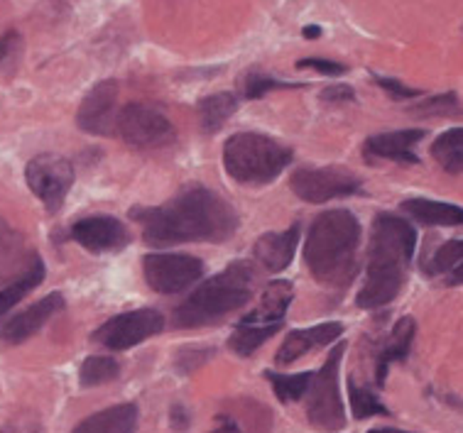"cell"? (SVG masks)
<instances>
[{"label": "cell", "mask_w": 463, "mask_h": 433, "mask_svg": "<svg viewBox=\"0 0 463 433\" xmlns=\"http://www.w3.org/2000/svg\"><path fill=\"white\" fill-rule=\"evenodd\" d=\"M371 433H407V431H397V428H373Z\"/></svg>", "instance_id": "41"}, {"label": "cell", "mask_w": 463, "mask_h": 433, "mask_svg": "<svg viewBox=\"0 0 463 433\" xmlns=\"http://www.w3.org/2000/svg\"><path fill=\"white\" fill-rule=\"evenodd\" d=\"M407 216L421 225H463V209L454 203L431 199H407L402 203Z\"/></svg>", "instance_id": "21"}, {"label": "cell", "mask_w": 463, "mask_h": 433, "mask_svg": "<svg viewBox=\"0 0 463 433\" xmlns=\"http://www.w3.org/2000/svg\"><path fill=\"white\" fill-rule=\"evenodd\" d=\"M145 279L150 289L160 294H179L199 282L203 262L192 255H147L143 259Z\"/></svg>", "instance_id": "11"}, {"label": "cell", "mask_w": 463, "mask_h": 433, "mask_svg": "<svg viewBox=\"0 0 463 433\" xmlns=\"http://www.w3.org/2000/svg\"><path fill=\"white\" fill-rule=\"evenodd\" d=\"M71 238L91 252H118L130 242L128 228L113 216L81 218L71 228Z\"/></svg>", "instance_id": "13"}, {"label": "cell", "mask_w": 463, "mask_h": 433, "mask_svg": "<svg viewBox=\"0 0 463 433\" xmlns=\"http://www.w3.org/2000/svg\"><path fill=\"white\" fill-rule=\"evenodd\" d=\"M64 308V297L61 294H47L44 299L34 301L33 306L25 308L23 314H17L13 318H5L0 324V341L17 345V343H25L27 338H33L54 314H60Z\"/></svg>", "instance_id": "14"}, {"label": "cell", "mask_w": 463, "mask_h": 433, "mask_svg": "<svg viewBox=\"0 0 463 433\" xmlns=\"http://www.w3.org/2000/svg\"><path fill=\"white\" fill-rule=\"evenodd\" d=\"M414 331H417V325H414V318L404 316L400 318L392 328V334L388 338V345L380 350L378 355V370H375V382L383 387L385 384V377H388V370L392 362H402L407 355H410V350H412V341H414Z\"/></svg>", "instance_id": "20"}, {"label": "cell", "mask_w": 463, "mask_h": 433, "mask_svg": "<svg viewBox=\"0 0 463 433\" xmlns=\"http://www.w3.org/2000/svg\"><path fill=\"white\" fill-rule=\"evenodd\" d=\"M304 37H312V40H314V37H319V34H321V30H319V27H304Z\"/></svg>", "instance_id": "40"}, {"label": "cell", "mask_w": 463, "mask_h": 433, "mask_svg": "<svg viewBox=\"0 0 463 433\" xmlns=\"http://www.w3.org/2000/svg\"><path fill=\"white\" fill-rule=\"evenodd\" d=\"M295 289L292 284L285 279H278L265 287V292L260 297V304L241 321V325H265V324H282L287 308L292 304Z\"/></svg>", "instance_id": "18"}, {"label": "cell", "mask_w": 463, "mask_h": 433, "mask_svg": "<svg viewBox=\"0 0 463 433\" xmlns=\"http://www.w3.org/2000/svg\"><path fill=\"white\" fill-rule=\"evenodd\" d=\"M17 50H20V34L10 30V33H5L0 37V67H3Z\"/></svg>", "instance_id": "36"}, {"label": "cell", "mask_w": 463, "mask_h": 433, "mask_svg": "<svg viewBox=\"0 0 463 433\" xmlns=\"http://www.w3.org/2000/svg\"><path fill=\"white\" fill-rule=\"evenodd\" d=\"M137 431V407L116 404L84 419L71 433H135Z\"/></svg>", "instance_id": "19"}, {"label": "cell", "mask_w": 463, "mask_h": 433, "mask_svg": "<svg viewBox=\"0 0 463 433\" xmlns=\"http://www.w3.org/2000/svg\"><path fill=\"white\" fill-rule=\"evenodd\" d=\"M292 162V150L260 133H236L223 145V167L238 184H269Z\"/></svg>", "instance_id": "5"}, {"label": "cell", "mask_w": 463, "mask_h": 433, "mask_svg": "<svg viewBox=\"0 0 463 433\" xmlns=\"http://www.w3.org/2000/svg\"><path fill=\"white\" fill-rule=\"evenodd\" d=\"M199 123L203 133H219L226 120L238 110V99L233 93H213L199 100Z\"/></svg>", "instance_id": "23"}, {"label": "cell", "mask_w": 463, "mask_h": 433, "mask_svg": "<svg viewBox=\"0 0 463 433\" xmlns=\"http://www.w3.org/2000/svg\"><path fill=\"white\" fill-rule=\"evenodd\" d=\"M354 99H355L354 89L345 84H334L321 91V100H329V103H345V100H354Z\"/></svg>", "instance_id": "35"}, {"label": "cell", "mask_w": 463, "mask_h": 433, "mask_svg": "<svg viewBox=\"0 0 463 433\" xmlns=\"http://www.w3.org/2000/svg\"><path fill=\"white\" fill-rule=\"evenodd\" d=\"M412 113H420V116H447V113H461L458 108V99L454 93H444V96H437V99L424 100L420 106H414Z\"/></svg>", "instance_id": "30"}, {"label": "cell", "mask_w": 463, "mask_h": 433, "mask_svg": "<svg viewBox=\"0 0 463 433\" xmlns=\"http://www.w3.org/2000/svg\"><path fill=\"white\" fill-rule=\"evenodd\" d=\"M463 152V127H451L447 133H441L437 142L431 145V155L437 159L447 157V155H461Z\"/></svg>", "instance_id": "31"}, {"label": "cell", "mask_w": 463, "mask_h": 433, "mask_svg": "<svg viewBox=\"0 0 463 433\" xmlns=\"http://www.w3.org/2000/svg\"><path fill=\"white\" fill-rule=\"evenodd\" d=\"M302 84H285V81H275L269 76H262L258 71H250V74L243 76L241 81V91H243L245 99H262L268 91H275V89H297Z\"/></svg>", "instance_id": "29"}, {"label": "cell", "mask_w": 463, "mask_h": 433, "mask_svg": "<svg viewBox=\"0 0 463 433\" xmlns=\"http://www.w3.org/2000/svg\"><path fill=\"white\" fill-rule=\"evenodd\" d=\"M43 279H44V265H43V259L34 255V258L27 262L25 269H23L13 282L5 284V287L0 289V318L5 316L15 304H20V301L25 299L27 294L33 292V289H37V287L43 284Z\"/></svg>", "instance_id": "22"}, {"label": "cell", "mask_w": 463, "mask_h": 433, "mask_svg": "<svg viewBox=\"0 0 463 433\" xmlns=\"http://www.w3.org/2000/svg\"><path fill=\"white\" fill-rule=\"evenodd\" d=\"M297 242H299V225H292L285 233H268L255 242V259L268 272H282L295 258Z\"/></svg>", "instance_id": "17"}, {"label": "cell", "mask_w": 463, "mask_h": 433, "mask_svg": "<svg viewBox=\"0 0 463 433\" xmlns=\"http://www.w3.org/2000/svg\"><path fill=\"white\" fill-rule=\"evenodd\" d=\"M292 192L307 203H326V201L351 196L361 189V179L338 167L329 169H297L289 179Z\"/></svg>", "instance_id": "10"}, {"label": "cell", "mask_w": 463, "mask_h": 433, "mask_svg": "<svg viewBox=\"0 0 463 433\" xmlns=\"http://www.w3.org/2000/svg\"><path fill=\"white\" fill-rule=\"evenodd\" d=\"M0 433H44V428L40 426L37 419H15V421H10L8 426H3Z\"/></svg>", "instance_id": "33"}, {"label": "cell", "mask_w": 463, "mask_h": 433, "mask_svg": "<svg viewBox=\"0 0 463 433\" xmlns=\"http://www.w3.org/2000/svg\"><path fill=\"white\" fill-rule=\"evenodd\" d=\"M162 328H165V318L160 311L137 308V311H128V314L109 318L91 338L109 350H128L157 335Z\"/></svg>", "instance_id": "9"}, {"label": "cell", "mask_w": 463, "mask_h": 433, "mask_svg": "<svg viewBox=\"0 0 463 433\" xmlns=\"http://www.w3.org/2000/svg\"><path fill=\"white\" fill-rule=\"evenodd\" d=\"M130 218L143 228L147 245L169 248L179 242H223L238 231V213L216 192L192 186L165 206L135 209Z\"/></svg>", "instance_id": "1"}, {"label": "cell", "mask_w": 463, "mask_h": 433, "mask_svg": "<svg viewBox=\"0 0 463 433\" xmlns=\"http://www.w3.org/2000/svg\"><path fill=\"white\" fill-rule=\"evenodd\" d=\"M341 334H344V325L336 324V321L312 325V328H302V331H292L285 338V343H282V348L278 350L275 362L278 365H289V362H295L297 358H302V355L312 353V350L326 348L331 343H336Z\"/></svg>", "instance_id": "15"}, {"label": "cell", "mask_w": 463, "mask_h": 433, "mask_svg": "<svg viewBox=\"0 0 463 433\" xmlns=\"http://www.w3.org/2000/svg\"><path fill=\"white\" fill-rule=\"evenodd\" d=\"M116 130L128 145L145 147V150L167 147L169 142H175L177 137L172 120L157 108L143 106V103H130L120 110L116 118Z\"/></svg>", "instance_id": "7"}, {"label": "cell", "mask_w": 463, "mask_h": 433, "mask_svg": "<svg viewBox=\"0 0 463 433\" xmlns=\"http://www.w3.org/2000/svg\"><path fill=\"white\" fill-rule=\"evenodd\" d=\"M449 284H463V262L456 267L454 272H451V279H449Z\"/></svg>", "instance_id": "38"}, {"label": "cell", "mask_w": 463, "mask_h": 433, "mask_svg": "<svg viewBox=\"0 0 463 433\" xmlns=\"http://www.w3.org/2000/svg\"><path fill=\"white\" fill-rule=\"evenodd\" d=\"M463 262V238L461 240H449L444 242L437 252H434V258L430 262V275H444V272H454L456 267Z\"/></svg>", "instance_id": "28"}, {"label": "cell", "mask_w": 463, "mask_h": 433, "mask_svg": "<svg viewBox=\"0 0 463 433\" xmlns=\"http://www.w3.org/2000/svg\"><path fill=\"white\" fill-rule=\"evenodd\" d=\"M282 328V324H265V325H241L233 331V335L228 338V348L238 353V355H253L255 350L260 348L262 343L268 341L269 335H275Z\"/></svg>", "instance_id": "24"}, {"label": "cell", "mask_w": 463, "mask_h": 433, "mask_svg": "<svg viewBox=\"0 0 463 433\" xmlns=\"http://www.w3.org/2000/svg\"><path fill=\"white\" fill-rule=\"evenodd\" d=\"M211 433H243V431H241V428H238V426L233 424L231 419H221L219 428H213Z\"/></svg>", "instance_id": "37"}, {"label": "cell", "mask_w": 463, "mask_h": 433, "mask_svg": "<svg viewBox=\"0 0 463 433\" xmlns=\"http://www.w3.org/2000/svg\"><path fill=\"white\" fill-rule=\"evenodd\" d=\"M421 127H407V130H395V133L375 135L365 140V157L368 159H392V162H404V165H417L420 159L414 155L417 142L424 140Z\"/></svg>", "instance_id": "16"}, {"label": "cell", "mask_w": 463, "mask_h": 433, "mask_svg": "<svg viewBox=\"0 0 463 433\" xmlns=\"http://www.w3.org/2000/svg\"><path fill=\"white\" fill-rule=\"evenodd\" d=\"M272 387H275V394L282 404H289V401H299L309 390L314 375L312 372H299V375H278V372H265Z\"/></svg>", "instance_id": "25"}, {"label": "cell", "mask_w": 463, "mask_h": 433, "mask_svg": "<svg viewBox=\"0 0 463 433\" xmlns=\"http://www.w3.org/2000/svg\"><path fill=\"white\" fill-rule=\"evenodd\" d=\"M118 375V360L103 358V355H91V358H86L84 365H81V372H79L84 387H99V384H106L110 382V380H116Z\"/></svg>", "instance_id": "26"}, {"label": "cell", "mask_w": 463, "mask_h": 433, "mask_svg": "<svg viewBox=\"0 0 463 433\" xmlns=\"http://www.w3.org/2000/svg\"><path fill=\"white\" fill-rule=\"evenodd\" d=\"M297 69H314V71H319V74H326V76L345 74L344 64L329 61V59H317V57L299 59V61H297Z\"/></svg>", "instance_id": "32"}, {"label": "cell", "mask_w": 463, "mask_h": 433, "mask_svg": "<svg viewBox=\"0 0 463 433\" xmlns=\"http://www.w3.org/2000/svg\"><path fill=\"white\" fill-rule=\"evenodd\" d=\"M172 421H177L179 426H184V424H186L184 414H182V409H179V407L172 409Z\"/></svg>", "instance_id": "39"}, {"label": "cell", "mask_w": 463, "mask_h": 433, "mask_svg": "<svg viewBox=\"0 0 463 433\" xmlns=\"http://www.w3.org/2000/svg\"><path fill=\"white\" fill-rule=\"evenodd\" d=\"M253 289V269L245 262L226 267L223 272L211 277L202 287H196L192 297L179 304L175 311V325L177 328H199L209 325L226 316L231 311H236L250 299Z\"/></svg>", "instance_id": "4"}, {"label": "cell", "mask_w": 463, "mask_h": 433, "mask_svg": "<svg viewBox=\"0 0 463 433\" xmlns=\"http://www.w3.org/2000/svg\"><path fill=\"white\" fill-rule=\"evenodd\" d=\"M383 89L388 93H392L395 99H414V96H420V91L417 89H410V86L400 84V81H395V79H383V76H378L375 79Z\"/></svg>", "instance_id": "34"}, {"label": "cell", "mask_w": 463, "mask_h": 433, "mask_svg": "<svg viewBox=\"0 0 463 433\" xmlns=\"http://www.w3.org/2000/svg\"><path fill=\"white\" fill-rule=\"evenodd\" d=\"M116 100H118V84L116 81H101L86 93L76 123L89 135H113L116 130Z\"/></svg>", "instance_id": "12"}, {"label": "cell", "mask_w": 463, "mask_h": 433, "mask_svg": "<svg viewBox=\"0 0 463 433\" xmlns=\"http://www.w3.org/2000/svg\"><path fill=\"white\" fill-rule=\"evenodd\" d=\"M361 248V223L345 209L321 213L307 235L304 259L317 282L345 287L355 272V252Z\"/></svg>", "instance_id": "3"}, {"label": "cell", "mask_w": 463, "mask_h": 433, "mask_svg": "<svg viewBox=\"0 0 463 433\" xmlns=\"http://www.w3.org/2000/svg\"><path fill=\"white\" fill-rule=\"evenodd\" d=\"M25 179L34 196L44 203V209L54 213L61 209L74 184V167L60 155H40L27 162Z\"/></svg>", "instance_id": "8"}, {"label": "cell", "mask_w": 463, "mask_h": 433, "mask_svg": "<svg viewBox=\"0 0 463 433\" xmlns=\"http://www.w3.org/2000/svg\"><path fill=\"white\" fill-rule=\"evenodd\" d=\"M345 353V343H336L329 358L314 375L309 384V401H307V419L314 428L326 433H336L345 426V411L341 394H338V367Z\"/></svg>", "instance_id": "6"}, {"label": "cell", "mask_w": 463, "mask_h": 433, "mask_svg": "<svg viewBox=\"0 0 463 433\" xmlns=\"http://www.w3.org/2000/svg\"><path fill=\"white\" fill-rule=\"evenodd\" d=\"M417 248V233L407 221L380 213L373 221L371 248H368V272L358 292V306L380 308L395 299L404 284L407 265Z\"/></svg>", "instance_id": "2"}, {"label": "cell", "mask_w": 463, "mask_h": 433, "mask_svg": "<svg viewBox=\"0 0 463 433\" xmlns=\"http://www.w3.org/2000/svg\"><path fill=\"white\" fill-rule=\"evenodd\" d=\"M348 400H351V411L355 419H371V417H388V407H383L375 394L363 390L355 384V380H348Z\"/></svg>", "instance_id": "27"}]
</instances>
